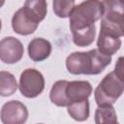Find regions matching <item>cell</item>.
I'll return each instance as SVG.
<instances>
[{
	"mask_svg": "<svg viewBox=\"0 0 124 124\" xmlns=\"http://www.w3.org/2000/svg\"><path fill=\"white\" fill-rule=\"evenodd\" d=\"M103 14L102 1L89 0L76 5L70 16V29L76 46L82 47L93 43L96 35L95 22L102 18Z\"/></svg>",
	"mask_w": 124,
	"mask_h": 124,
	"instance_id": "1",
	"label": "cell"
},
{
	"mask_svg": "<svg viewBox=\"0 0 124 124\" xmlns=\"http://www.w3.org/2000/svg\"><path fill=\"white\" fill-rule=\"evenodd\" d=\"M111 62V56L101 53L98 49L85 52L76 51L66 59V68L73 75H98Z\"/></svg>",
	"mask_w": 124,
	"mask_h": 124,
	"instance_id": "2",
	"label": "cell"
},
{
	"mask_svg": "<svg viewBox=\"0 0 124 124\" xmlns=\"http://www.w3.org/2000/svg\"><path fill=\"white\" fill-rule=\"evenodd\" d=\"M47 4L44 0L26 1L13 16L12 27L19 35H30L37 29L39 23L46 17Z\"/></svg>",
	"mask_w": 124,
	"mask_h": 124,
	"instance_id": "3",
	"label": "cell"
},
{
	"mask_svg": "<svg viewBox=\"0 0 124 124\" xmlns=\"http://www.w3.org/2000/svg\"><path fill=\"white\" fill-rule=\"evenodd\" d=\"M104 14L101 20V28L117 37L123 36L124 26V1L108 0L102 1Z\"/></svg>",
	"mask_w": 124,
	"mask_h": 124,
	"instance_id": "4",
	"label": "cell"
},
{
	"mask_svg": "<svg viewBox=\"0 0 124 124\" xmlns=\"http://www.w3.org/2000/svg\"><path fill=\"white\" fill-rule=\"evenodd\" d=\"M124 92V82L121 81L114 72H110L105 76L95 89V101L97 105L107 106L116 102V100Z\"/></svg>",
	"mask_w": 124,
	"mask_h": 124,
	"instance_id": "5",
	"label": "cell"
},
{
	"mask_svg": "<svg viewBox=\"0 0 124 124\" xmlns=\"http://www.w3.org/2000/svg\"><path fill=\"white\" fill-rule=\"evenodd\" d=\"M19 91L26 98L39 96L45 88V78L41 72L36 69H26L20 74Z\"/></svg>",
	"mask_w": 124,
	"mask_h": 124,
	"instance_id": "6",
	"label": "cell"
},
{
	"mask_svg": "<svg viewBox=\"0 0 124 124\" xmlns=\"http://www.w3.org/2000/svg\"><path fill=\"white\" fill-rule=\"evenodd\" d=\"M28 118V109L19 101H10L4 104L1 109L3 124H24Z\"/></svg>",
	"mask_w": 124,
	"mask_h": 124,
	"instance_id": "7",
	"label": "cell"
},
{
	"mask_svg": "<svg viewBox=\"0 0 124 124\" xmlns=\"http://www.w3.org/2000/svg\"><path fill=\"white\" fill-rule=\"evenodd\" d=\"M23 46L15 37H6L0 42V59L7 64L18 62L23 55Z\"/></svg>",
	"mask_w": 124,
	"mask_h": 124,
	"instance_id": "8",
	"label": "cell"
},
{
	"mask_svg": "<svg viewBox=\"0 0 124 124\" xmlns=\"http://www.w3.org/2000/svg\"><path fill=\"white\" fill-rule=\"evenodd\" d=\"M91 93H92V86L86 80L69 81L65 90L66 98L69 105L73 102L87 100L88 97L91 95Z\"/></svg>",
	"mask_w": 124,
	"mask_h": 124,
	"instance_id": "9",
	"label": "cell"
},
{
	"mask_svg": "<svg viewBox=\"0 0 124 124\" xmlns=\"http://www.w3.org/2000/svg\"><path fill=\"white\" fill-rule=\"evenodd\" d=\"M97 49L101 53L111 56L119 50L121 46V40L116 35L107 30L100 29L99 37L97 40Z\"/></svg>",
	"mask_w": 124,
	"mask_h": 124,
	"instance_id": "10",
	"label": "cell"
},
{
	"mask_svg": "<svg viewBox=\"0 0 124 124\" xmlns=\"http://www.w3.org/2000/svg\"><path fill=\"white\" fill-rule=\"evenodd\" d=\"M51 52L50 43L44 38H34L28 44V55L36 62L46 59Z\"/></svg>",
	"mask_w": 124,
	"mask_h": 124,
	"instance_id": "11",
	"label": "cell"
},
{
	"mask_svg": "<svg viewBox=\"0 0 124 124\" xmlns=\"http://www.w3.org/2000/svg\"><path fill=\"white\" fill-rule=\"evenodd\" d=\"M68 82L69 81L67 80H57L50 89L49 99L51 103L57 107H68L69 105L65 94V90Z\"/></svg>",
	"mask_w": 124,
	"mask_h": 124,
	"instance_id": "12",
	"label": "cell"
},
{
	"mask_svg": "<svg viewBox=\"0 0 124 124\" xmlns=\"http://www.w3.org/2000/svg\"><path fill=\"white\" fill-rule=\"evenodd\" d=\"M67 110L76 121H85L89 117V102L88 100L73 102L67 107Z\"/></svg>",
	"mask_w": 124,
	"mask_h": 124,
	"instance_id": "13",
	"label": "cell"
},
{
	"mask_svg": "<svg viewBox=\"0 0 124 124\" xmlns=\"http://www.w3.org/2000/svg\"><path fill=\"white\" fill-rule=\"evenodd\" d=\"M95 124H118L114 108L111 105L100 106L95 111Z\"/></svg>",
	"mask_w": 124,
	"mask_h": 124,
	"instance_id": "14",
	"label": "cell"
},
{
	"mask_svg": "<svg viewBox=\"0 0 124 124\" xmlns=\"http://www.w3.org/2000/svg\"><path fill=\"white\" fill-rule=\"evenodd\" d=\"M17 88L16 78L13 74L5 71L0 73V94L3 97L13 95Z\"/></svg>",
	"mask_w": 124,
	"mask_h": 124,
	"instance_id": "15",
	"label": "cell"
},
{
	"mask_svg": "<svg viewBox=\"0 0 124 124\" xmlns=\"http://www.w3.org/2000/svg\"><path fill=\"white\" fill-rule=\"evenodd\" d=\"M53 12L58 17H70L74 8L76 7L75 1H53L52 2Z\"/></svg>",
	"mask_w": 124,
	"mask_h": 124,
	"instance_id": "16",
	"label": "cell"
},
{
	"mask_svg": "<svg viewBox=\"0 0 124 124\" xmlns=\"http://www.w3.org/2000/svg\"><path fill=\"white\" fill-rule=\"evenodd\" d=\"M113 72L115 73L116 77L124 82V56H120L117 59Z\"/></svg>",
	"mask_w": 124,
	"mask_h": 124,
	"instance_id": "17",
	"label": "cell"
},
{
	"mask_svg": "<svg viewBox=\"0 0 124 124\" xmlns=\"http://www.w3.org/2000/svg\"><path fill=\"white\" fill-rule=\"evenodd\" d=\"M123 36H124V26H123Z\"/></svg>",
	"mask_w": 124,
	"mask_h": 124,
	"instance_id": "18",
	"label": "cell"
},
{
	"mask_svg": "<svg viewBox=\"0 0 124 124\" xmlns=\"http://www.w3.org/2000/svg\"><path fill=\"white\" fill-rule=\"evenodd\" d=\"M38 124H43V123H38Z\"/></svg>",
	"mask_w": 124,
	"mask_h": 124,
	"instance_id": "19",
	"label": "cell"
},
{
	"mask_svg": "<svg viewBox=\"0 0 124 124\" xmlns=\"http://www.w3.org/2000/svg\"><path fill=\"white\" fill-rule=\"evenodd\" d=\"M118 124H119V123H118Z\"/></svg>",
	"mask_w": 124,
	"mask_h": 124,
	"instance_id": "20",
	"label": "cell"
}]
</instances>
